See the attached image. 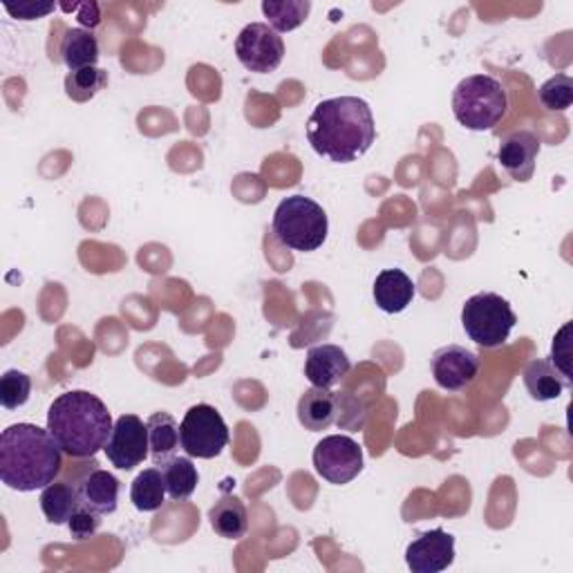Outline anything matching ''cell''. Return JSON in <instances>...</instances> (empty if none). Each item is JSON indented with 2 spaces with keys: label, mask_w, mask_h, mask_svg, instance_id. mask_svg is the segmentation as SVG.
<instances>
[{
  "label": "cell",
  "mask_w": 573,
  "mask_h": 573,
  "mask_svg": "<svg viewBox=\"0 0 573 573\" xmlns=\"http://www.w3.org/2000/svg\"><path fill=\"white\" fill-rule=\"evenodd\" d=\"M102 513H97V511H92V508H87V506H79L77 508V513L70 517V522H68V529H70V536L74 538V540H87V538H92L94 534H97L100 531V527H102Z\"/></svg>",
  "instance_id": "cell-29"
},
{
  "label": "cell",
  "mask_w": 573,
  "mask_h": 573,
  "mask_svg": "<svg viewBox=\"0 0 573 573\" xmlns=\"http://www.w3.org/2000/svg\"><path fill=\"white\" fill-rule=\"evenodd\" d=\"M235 57L249 72H276L284 59V40L267 23H252L235 38Z\"/></svg>",
  "instance_id": "cell-9"
},
{
  "label": "cell",
  "mask_w": 573,
  "mask_h": 573,
  "mask_svg": "<svg viewBox=\"0 0 573 573\" xmlns=\"http://www.w3.org/2000/svg\"><path fill=\"white\" fill-rule=\"evenodd\" d=\"M3 5L19 21H38L50 16L57 10L55 3H40V0H19V5L12 3H3Z\"/></svg>",
  "instance_id": "cell-31"
},
{
  "label": "cell",
  "mask_w": 573,
  "mask_h": 573,
  "mask_svg": "<svg viewBox=\"0 0 573 573\" xmlns=\"http://www.w3.org/2000/svg\"><path fill=\"white\" fill-rule=\"evenodd\" d=\"M517 316L506 299L493 292L470 296L461 307V325L468 339L482 348H500L508 341Z\"/></svg>",
  "instance_id": "cell-6"
},
{
  "label": "cell",
  "mask_w": 573,
  "mask_h": 573,
  "mask_svg": "<svg viewBox=\"0 0 573 573\" xmlns=\"http://www.w3.org/2000/svg\"><path fill=\"white\" fill-rule=\"evenodd\" d=\"M147 428H149V442H151V457H153V464L160 468L162 464L173 459L177 448L182 446L179 423L168 412H155L149 417Z\"/></svg>",
  "instance_id": "cell-22"
},
{
  "label": "cell",
  "mask_w": 573,
  "mask_h": 573,
  "mask_svg": "<svg viewBox=\"0 0 573 573\" xmlns=\"http://www.w3.org/2000/svg\"><path fill=\"white\" fill-rule=\"evenodd\" d=\"M430 367H433V376L440 388L448 393H459L477 378L482 363L480 356L461 346H446L433 354Z\"/></svg>",
  "instance_id": "cell-11"
},
{
  "label": "cell",
  "mask_w": 573,
  "mask_h": 573,
  "mask_svg": "<svg viewBox=\"0 0 573 573\" xmlns=\"http://www.w3.org/2000/svg\"><path fill=\"white\" fill-rule=\"evenodd\" d=\"M63 451L50 430L36 423H14L0 435V480L12 491L32 493L57 482Z\"/></svg>",
  "instance_id": "cell-2"
},
{
  "label": "cell",
  "mask_w": 573,
  "mask_h": 573,
  "mask_svg": "<svg viewBox=\"0 0 573 573\" xmlns=\"http://www.w3.org/2000/svg\"><path fill=\"white\" fill-rule=\"evenodd\" d=\"M312 12L309 0H265L262 14L269 21V27L278 34L294 32L301 27Z\"/></svg>",
  "instance_id": "cell-25"
},
{
  "label": "cell",
  "mask_w": 573,
  "mask_h": 573,
  "mask_svg": "<svg viewBox=\"0 0 573 573\" xmlns=\"http://www.w3.org/2000/svg\"><path fill=\"white\" fill-rule=\"evenodd\" d=\"M524 388L531 395L534 401H556L566 388H571V381H566L558 367L549 359H536L522 374Z\"/></svg>",
  "instance_id": "cell-17"
},
{
  "label": "cell",
  "mask_w": 573,
  "mask_h": 573,
  "mask_svg": "<svg viewBox=\"0 0 573 573\" xmlns=\"http://www.w3.org/2000/svg\"><path fill=\"white\" fill-rule=\"evenodd\" d=\"M538 97L547 110H553V113L569 110L573 104V79L569 74L551 77L549 81L540 85Z\"/></svg>",
  "instance_id": "cell-28"
},
{
  "label": "cell",
  "mask_w": 573,
  "mask_h": 573,
  "mask_svg": "<svg viewBox=\"0 0 573 573\" xmlns=\"http://www.w3.org/2000/svg\"><path fill=\"white\" fill-rule=\"evenodd\" d=\"M352 361L339 346H316L307 352L305 359V376L314 388L339 386L341 381L350 374Z\"/></svg>",
  "instance_id": "cell-14"
},
{
  "label": "cell",
  "mask_w": 573,
  "mask_h": 573,
  "mask_svg": "<svg viewBox=\"0 0 573 573\" xmlns=\"http://www.w3.org/2000/svg\"><path fill=\"white\" fill-rule=\"evenodd\" d=\"M32 378L25 372L8 370L0 376V404L5 410H19L30 401Z\"/></svg>",
  "instance_id": "cell-27"
},
{
  "label": "cell",
  "mask_w": 573,
  "mask_h": 573,
  "mask_svg": "<svg viewBox=\"0 0 573 573\" xmlns=\"http://www.w3.org/2000/svg\"><path fill=\"white\" fill-rule=\"evenodd\" d=\"M166 484L162 468H147L141 470L130 487V500L137 511L141 513H155L164 506L166 500Z\"/></svg>",
  "instance_id": "cell-24"
},
{
  "label": "cell",
  "mask_w": 573,
  "mask_h": 573,
  "mask_svg": "<svg viewBox=\"0 0 573 573\" xmlns=\"http://www.w3.org/2000/svg\"><path fill=\"white\" fill-rule=\"evenodd\" d=\"M108 461L119 470H132L151 455L149 428L137 414H121L115 421L113 435L104 448Z\"/></svg>",
  "instance_id": "cell-10"
},
{
  "label": "cell",
  "mask_w": 573,
  "mask_h": 573,
  "mask_svg": "<svg viewBox=\"0 0 573 573\" xmlns=\"http://www.w3.org/2000/svg\"><path fill=\"white\" fill-rule=\"evenodd\" d=\"M106 85H108V72L102 68H85L79 72H70V77L66 79L68 97L74 102H87Z\"/></svg>",
  "instance_id": "cell-26"
},
{
  "label": "cell",
  "mask_w": 573,
  "mask_h": 573,
  "mask_svg": "<svg viewBox=\"0 0 573 573\" xmlns=\"http://www.w3.org/2000/svg\"><path fill=\"white\" fill-rule=\"evenodd\" d=\"M61 10L63 12H77V21L87 32H92L94 27H100V23H102V8L97 3H72V5H61Z\"/></svg>",
  "instance_id": "cell-32"
},
{
  "label": "cell",
  "mask_w": 573,
  "mask_h": 573,
  "mask_svg": "<svg viewBox=\"0 0 573 573\" xmlns=\"http://www.w3.org/2000/svg\"><path fill=\"white\" fill-rule=\"evenodd\" d=\"M314 468L325 482L346 487L363 470V448L348 435H329L314 448Z\"/></svg>",
  "instance_id": "cell-8"
},
{
  "label": "cell",
  "mask_w": 573,
  "mask_h": 573,
  "mask_svg": "<svg viewBox=\"0 0 573 573\" xmlns=\"http://www.w3.org/2000/svg\"><path fill=\"white\" fill-rule=\"evenodd\" d=\"M162 475H164V484H166V493L171 500L175 502H184L190 495L196 493L198 484H200V472L196 468V464L190 461V457H173L166 464L160 466Z\"/></svg>",
  "instance_id": "cell-23"
},
{
  "label": "cell",
  "mask_w": 573,
  "mask_h": 573,
  "mask_svg": "<svg viewBox=\"0 0 573 573\" xmlns=\"http://www.w3.org/2000/svg\"><path fill=\"white\" fill-rule=\"evenodd\" d=\"M455 562V538L444 529L421 534L406 549V564L412 573H442Z\"/></svg>",
  "instance_id": "cell-12"
},
{
  "label": "cell",
  "mask_w": 573,
  "mask_h": 573,
  "mask_svg": "<svg viewBox=\"0 0 573 573\" xmlns=\"http://www.w3.org/2000/svg\"><path fill=\"white\" fill-rule=\"evenodd\" d=\"M179 437L184 453L198 459L220 457L231 440L226 421L209 404H198L188 408L179 423Z\"/></svg>",
  "instance_id": "cell-7"
},
{
  "label": "cell",
  "mask_w": 573,
  "mask_h": 573,
  "mask_svg": "<svg viewBox=\"0 0 573 573\" xmlns=\"http://www.w3.org/2000/svg\"><path fill=\"white\" fill-rule=\"evenodd\" d=\"M38 502L45 519L50 524H57V527L68 524L77 508L83 504L77 484L70 482H52L50 487H45Z\"/></svg>",
  "instance_id": "cell-21"
},
{
  "label": "cell",
  "mask_w": 573,
  "mask_h": 573,
  "mask_svg": "<svg viewBox=\"0 0 573 573\" xmlns=\"http://www.w3.org/2000/svg\"><path fill=\"white\" fill-rule=\"evenodd\" d=\"M549 361L558 367V372L566 381H571V384H573V378H571V323H564L562 329L556 334Z\"/></svg>",
  "instance_id": "cell-30"
},
{
  "label": "cell",
  "mask_w": 573,
  "mask_h": 573,
  "mask_svg": "<svg viewBox=\"0 0 573 573\" xmlns=\"http://www.w3.org/2000/svg\"><path fill=\"white\" fill-rule=\"evenodd\" d=\"M273 235L286 249L312 254L327 241L329 220L325 209L305 196L284 198L273 213Z\"/></svg>",
  "instance_id": "cell-5"
},
{
  "label": "cell",
  "mask_w": 573,
  "mask_h": 573,
  "mask_svg": "<svg viewBox=\"0 0 573 573\" xmlns=\"http://www.w3.org/2000/svg\"><path fill=\"white\" fill-rule=\"evenodd\" d=\"M83 506L97 511L102 515H113L117 511L121 482L104 468H92L77 482Z\"/></svg>",
  "instance_id": "cell-16"
},
{
  "label": "cell",
  "mask_w": 573,
  "mask_h": 573,
  "mask_svg": "<svg viewBox=\"0 0 573 573\" xmlns=\"http://www.w3.org/2000/svg\"><path fill=\"white\" fill-rule=\"evenodd\" d=\"M506 90L502 81L491 74L466 77L453 92V115L466 130H493L506 117Z\"/></svg>",
  "instance_id": "cell-4"
},
{
  "label": "cell",
  "mask_w": 573,
  "mask_h": 573,
  "mask_svg": "<svg viewBox=\"0 0 573 573\" xmlns=\"http://www.w3.org/2000/svg\"><path fill=\"white\" fill-rule=\"evenodd\" d=\"M307 141L316 155L334 164L356 162L376 141V124L370 104L359 97L320 102L309 115Z\"/></svg>",
  "instance_id": "cell-1"
},
{
  "label": "cell",
  "mask_w": 573,
  "mask_h": 573,
  "mask_svg": "<svg viewBox=\"0 0 573 573\" xmlns=\"http://www.w3.org/2000/svg\"><path fill=\"white\" fill-rule=\"evenodd\" d=\"M414 282L401 269H384L374 280V303L386 314H401L414 301Z\"/></svg>",
  "instance_id": "cell-15"
},
{
  "label": "cell",
  "mask_w": 573,
  "mask_h": 573,
  "mask_svg": "<svg viewBox=\"0 0 573 573\" xmlns=\"http://www.w3.org/2000/svg\"><path fill=\"white\" fill-rule=\"evenodd\" d=\"M211 529L226 540H241L249 531V513L241 498L224 495L209 511Z\"/></svg>",
  "instance_id": "cell-19"
},
{
  "label": "cell",
  "mask_w": 573,
  "mask_h": 573,
  "mask_svg": "<svg viewBox=\"0 0 573 573\" xmlns=\"http://www.w3.org/2000/svg\"><path fill=\"white\" fill-rule=\"evenodd\" d=\"M542 149V141L531 130H515L504 137L498 160L502 168L515 182H529L536 173V162Z\"/></svg>",
  "instance_id": "cell-13"
},
{
  "label": "cell",
  "mask_w": 573,
  "mask_h": 573,
  "mask_svg": "<svg viewBox=\"0 0 573 573\" xmlns=\"http://www.w3.org/2000/svg\"><path fill=\"white\" fill-rule=\"evenodd\" d=\"M299 421L309 433H320L331 423H337L339 414V399L327 388H309L299 401Z\"/></svg>",
  "instance_id": "cell-18"
},
{
  "label": "cell",
  "mask_w": 573,
  "mask_h": 573,
  "mask_svg": "<svg viewBox=\"0 0 573 573\" xmlns=\"http://www.w3.org/2000/svg\"><path fill=\"white\" fill-rule=\"evenodd\" d=\"M61 59L70 72L85 68H97L100 61V40L83 27H72L61 40Z\"/></svg>",
  "instance_id": "cell-20"
},
{
  "label": "cell",
  "mask_w": 573,
  "mask_h": 573,
  "mask_svg": "<svg viewBox=\"0 0 573 573\" xmlns=\"http://www.w3.org/2000/svg\"><path fill=\"white\" fill-rule=\"evenodd\" d=\"M113 428L108 406L87 390L63 393L47 410V430L72 459H87L104 451Z\"/></svg>",
  "instance_id": "cell-3"
}]
</instances>
